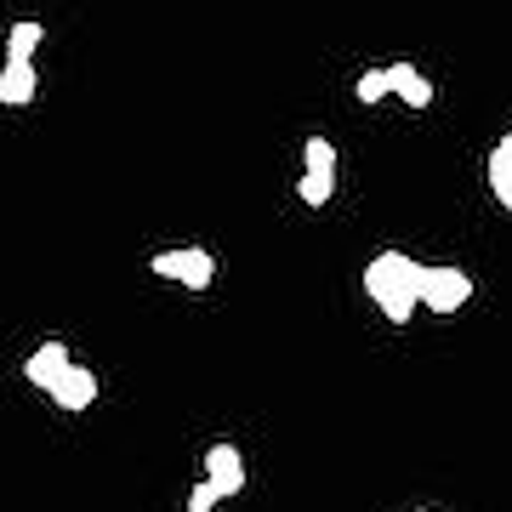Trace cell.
Returning a JSON list of instances; mask_svg holds the SVG:
<instances>
[{
  "instance_id": "obj_3",
  "label": "cell",
  "mask_w": 512,
  "mask_h": 512,
  "mask_svg": "<svg viewBox=\"0 0 512 512\" xmlns=\"http://www.w3.org/2000/svg\"><path fill=\"white\" fill-rule=\"evenodd\" d=\"M148 268H154V279H171V285H188V291H211V285H217V256L205 251V245L160 251Z\"/></svg>"
},
{
  "instance_id": "obj_6",
  "label": "cell",
  "mask_w": 512,
  "mask_h": 512,
  "mask_svg": "<svg viewBox=\"0 0 512 512\" xmlns=\"http://www.w3.org/2000/svg\"><path fill=\"white\" fill-rule=\"evenodd\" d=\"M52 399H57V410H92L97 404V376L86 365H69L52 382Z\"/></svg>"
},
{
  "instance_id": "obj_12",
  "label": "cell",
  "mask_w": 512,
  "mask_h": 512,
  "mask_svg": "<svg viewBox=\"0 0 512 512\" xmlns=\"http://www.w3.org/2000/svg\"><path fill=\"white\" fill-rule=\"evenodd\" d=\"M353 92H359V103H370V109H376V103H387V69L359 74V86H353Z\"/></svg>"
},
{
  "instance_id": "obj_13",
  "label": "cell",
  "mask_w": 512,
  "mask_h": 512,
  "mask_svg": "<svg viewBox=\"0 0 512 512\" xmlns=\"http://www.w3.org/2000/svg\"><path fill=\"white\" fill-rule=\"evenodd\" d=\"M296 194H302V205H330V194H336V183H319V177H302V183H296Z\"/></svg>"
},
{
  "instance_id": "obj_8",
  "label": "cell",
  "mask_w": 512,
  "mask_h": 512,
  "mask_svg": "<svg viewBox=\"0 0 512 512\" xmlns=\"http://www.w3.org/2000/svg\"><path fill=\"white\" fill-rule=\"evenodd\" d=\"M35 63H6V69H0V103H6V109H29V103H35Z\"/></svg>"
},
{
  "instance_id": "obj_4",
  "label": "cell",
  "mask_w": 512,
  "mask_h": 512,
  "mask_svg": "<svg viewBox=\"0 0 512 512\" xmlns=\"http://www.w3.org/2000/svg\"><path fill=\"white\" fill-rule=\"evenodd\" d=\"M205 484L217 490V501L245 490V456H239V444H211L205 450Z\"/></svg>"
},
{
  "instance_id": "obj_5",
  "label": "cell",
  "mask_w": 512,
  "mask_h": 512,
  "mask_svg": "<svg viewBox=\"0 0 512 512\" xmlns=\"http://www.w3.org/2000/svg\"><path fill=\"white\" fill-rule=\"evenodd\" d=\"M387 97H399V103H410V109H427L433 103V80L416 69V63H387Z\"/></svg>"
},
{
  "instance_id": "obj_14",
  "label": "cell",
  "mask_w": 512,
  "mask_h": 512,
  "mask_svg": "<svg viewBox=\"0 0 512 512\" xmlns=\"http://www.w3.org/2000/svg\"><path fill=\"white\" fill-rule=\"evenodd\" d=\"M211 507H217V490L200 478V484H194V495H188V512H211Z\"/></svg>"
},
{
  "instance_id": "obj_11",
  "label": "cell",
  "mask_w": 512,
  "mask_h": 512,
  "mask_svg": "<svg viewBox=\"0 0 512 512\" xmlns=\"http://www.w3.org/2000/svg\"><path fill=\"white\" fill-rule=\"evenodd\" d=\"M302 154H308V171H302V177L336 183V148H330V137H308V143H302Z\"/></svg>"
},
{
  "instance_id": "obj_1",
  "label": "cell",
  "mask_w": 512,
  "mask_h": 512,
  "mask_svg": "<svg viewBox=\"0 0 512 512\" xmlns=\"http://www.w3.org/2000/svg\"><path fill=\"white\" fill-rule=\"evenodd\" d=\"M365 291L387 313V325H410V313H416V262L404 251H382L365 268Z\"/></svg>"
},
{
  "instance_id": "obj_15",
  "label": "cell",
  "mask_w": 512,
  "mask_h": 512,
  "mask_svg": "<svg viewBox=\"0 0 512 512\" xmlns=\"http://www.w3.org/2000/svg\"><path fill=\"white\" fill-rule=\"evenodd\" d=\"M416 512H427V507H416Z\"/></svg>"
},
{
  "instance_id": "obj_7",
  "label": "cell",
  "mask_w": 512,
  "mask_h": 512,
  "mask_svg": "<svg viewBox=\"0 0 512 512\" xmlns=\"http://www.w3.org/2000/svg\"><path fill=\"white\" fill-rule=\"evenodd\" d=\"M69 365H74V359H69V348H63V342H40V348L29 353L23 376H29V382H35L40 393H52V382H57V376H63Z\"/></svg>"
},
{
  "instance_id": "obj_10",
  "label": "cell",
  "mask_w": 512,
  "mask_h": 512,
  "mask_svg": "<svg viewBox=\"0 0 512 512\" xmlns=\"http://www.w3.org/2000/svg\"><path fill=\"white\" fill-rule=\"evenodd\" d=\"M40 40H46L40 23H12V35H6V63H35Z\"/></svg>"
},
{
  "instance_id": "obj_9",
  "label": "cell",
  "mask_w": 512,
  "mask_h": 512,
  "mask_svg": "<svg viewBox=\"0 0 512 512\" xmlns=\"http://www.w3.org/2000/svg\"><path fill=\"white\" fill-rule=\"evenodd\" d=\"M484 171H490V194L512 211V131L490 148V165H484Z\"/></svg>"
},
{
  "instance_id": "obj_2",
  "label": "cell",
  "mask_w": 512,
  "mask_h": 512,
  "mask_svg": "<svg viewBox=\"0 0 512 512\" xmlns=\"http://www.w3.org/2000/svg\"><path fill=\"white\" fill-rule=\"evenodd\" d=\"M473 302V279L467 268H439V262H416V308L427 313H456Z\"/></svg>"
}]
</instances>
